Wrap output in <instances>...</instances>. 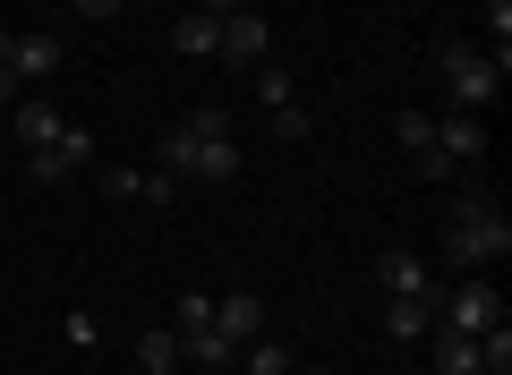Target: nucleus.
I'll list each match as a JSON object with an SVG mask.
<instances>
[{"instance_id":"423d86ee","label":"nucleus","mask_w":512,"mask_h":375,"mask_svg":"<svg viewBox=\"0 0 512 375\" xmlns=\"http://www.w3.org/2000/svg\"><path fill=\"white\" fill-rule=\"evenodd\" d=\"M376 290H384V299H436L427 256H419V248H384V256H376Z\"/></svg>"},{"instance_id":"5701e85b","label":"nucleus","mask_w":512,"mask_h":375,"mask_svg":"<svg viewBox=\"0 0 512 375\" xmlns=\"http://www.w3.org/2000/svg\"><path fill=\"white\" fill-rule=\"evenodd\" d=\"M60 333H69V350H94V341H103V324H94V316H69Z\"/></svg>"},{"instance_id":"f257e3e1","label":"nucleus","mask_w":512,"mask_h":375,"mask_svg":"<svg viewBox=\"0 0 512 375\" xmlns=\"http://www.w3.org/2000/svg\"><path fill=\"white\" fill-rule=\"evenodd\" d=\"M444 256H453L461 273L504 265V256H512V222H504V205H495V197H461L453 231H444Z\"/></svg>"},{"instance_id":"bb28decb","label":"nucleus","mask_w":512,"mask_h":375,"mask_svg":"<svg viewBox=\"0 0 512 375\" xmlns=\"http://www.w3.org/2000/svg\"><path fill=\"white\" fill-rule=\"evenodd\" d=\"M9 52H18V35H9V26H0V69H9Z\"/></svg>"},{"instance_id":"c85d7f7f","label":"nucleus","mask_w":512,"mask_h":375,"mask_svg":"<svg viewBox=\"0 0 512 375\" xmlns=\"http://www.w3.org/2000/svg\"><path fill=\"white\" fill-rule=\"evenodd\" d=\"M291 375H325V367H291Z\"/></svg>"},{"instance_id":"aec40b11","label":"nucleus","mask_w":512,"mask_h":375,"mask_svg":"<svg viewBox=\"0 0 512 375\" xmlns=\"http://www.w3.org/2000/svg\"><path fill=\"white\" fill-rule=\"evenodd\" d=\"M197 324H214V299H205V290H180V307H171V333H197Z\"/></svg>"},{"instance_id":"ddd939ff","label":"nucleus","mask_w":512,"mask_h":375,"mask_svg":"<svg viewBox=\"0 0 512 375\" xmlns=\"http://www.w3.org/2000/svg\"><path fill=\"white\" fill-rule=\"evenodd\" d=\"M60 128H69V120H60V103H43V94H26V103H18V137H26V154H35V145H52Z\"/></svg>"},{"instance_id":"393cba45","label":"nucleus","mask_w":512,"mask_h":375,"mask_svg":"<svg viewBox=\"0 0 512 375\" xmlns=\"http://www.w3.org/2000/svg\"><path fill=\"white\" fill-rule=\"evenodd\" d=\"M197 9L205 18H231V9H248V0H197Z\"/></svg>"},{"instance_id":"6ab92c4d","label":"nucleus","mask_w":512,"mask_h":375,"mask_svg":"<svg viewBox=\"0 0 512 375\" xmlns=\"http://www.w3.org/2000/svg\"><path fill=\"white\" fill-rule=\"evenodd\" d=\"M393 145H402V154L436 145V120H427V111H393Z\"/></svg>"},{"instance_id":"2eb2a0df","label":"nucleus","mask_w":512,"mask_h":375,"mask_svg":"<svg viewBox=\"0 0 512 375\" xmlns=\"http://www.w3.org/2000/svg\"><path fill=\"white\" fill-rule=\"evenodd\" d=\"M478 367V333H444L436 324V375H470Z\"/></svg>"},{"instance_id":"412c9836","label":"nucleus","mask_w":512,"mask_h":375,"mask_svg":"<svg viewBox=\"0 0 512 375\" xmlns=\"http://www.w3.org/2000/svg\"><path fill=\"white\" fill-rule=\"evenodd\" d=\"M163 179H188V128H171V137H163Z\"/></svg>"},{"instance_id":"cd10ccee","label":"nucleus","mask_w":512,"mask_h":375,"mask_svg":"<svg viewBox=\"0 0 512 375\" xmlns=\"http://www.w3.org/2000/svg\"><path fill=\"white\" fill-rule=\"evenodd\" d=\"M146 375H188V367H146Z\"/></svg>"},{"instance_id":"7ed1b4c3","label":"nucleus","mask_w":512,"mask_h":375,"mask_svg":"<svg viewBox=\"0 0 512 375\" xmlns=\"http://www.w3.org/2000/svg\"><path fill=\"white\" fill-rule=\"evenodd\" d=\"M436 324L444 333H495L504 324V299H495L487 273H461L453 290H436Z\"/></svg>"},{"instance_id":"4be33fe9","label":"nucleus","mask_w":512,"mask_h":375,"mask_svg":"<svg viewBox=\"0 0 512 375\" xmlns=\"http://www.w3.org/2000/svg\"><path fill=\"white\" fill-rule=\"evenodd\" d=\"M419 171H427V179H461V162L444 154V145H419Z\"/></svg>"},{"instance_id":"c756f323","label":"nucleus","mask_w":512,"mask_h":375,"mask_svg":"<svg viewBox=\"0 0 512 375\" xmlns=\"http://www.w3.org/2000/svg\"><path fill=\"white\" fill-rule=\"evenodd\" d=\"M470 375H495V367H470Z\"/></svg>"},{"instance_id":"0eeeda50","label":"nucleus","mask_w":512,"mask_h":375,"mask_svg":"<svg viewBox=\"0 0 512 375\" xmlns=\"http://www.w3.org/2000/svg\"><path fill=\"white\" fill-rule=\"evenodd\" d=\"M86 162H94V137L69 120L52 145H35V154H26V171H35V179H69V171H86Z\"/></svg>"},{"instance_id":"9d476101","label":"nucleus","mask_w":512,"mask_h":375,"mask_svg":"<svg viewBox=\"0 0 512 375\" xmlns=\"http://www.w3.org/2000/svg\"><path fill=\"white\" fill-rule=\"evenodd\" d=\"M214 324H222V341L239 350V341H256V333H265V307H256L248 290H231V299H214Z\"/></svg>"},{"instance_id":"f3484780","label":"nucleus","mask_w":512,"mask_h":375,"mask_svg":"<svg viewBox=\"0 0 512 375\" xmlns=\"http://www.w3.org/2000/svg\"><path fill=\"white\" fill-rule=\"evenodd\" d=\"M239 367H248V375H291V350L256 333V341H239Z\"/></svg>"},{"instance_id":"f8f14e48","label":"nucleus","mask_w":512,"mask_h":375,"mask_svg":"<svg viewBox=\"0 0 512 375\" xmlns=\"http://www.w3.org/2000/svg\"><path fill=\"white\" fill-rule=\"evenodd\" d=\"M231 341H222V324H197V333H180V367H231Z\"/></svg>"},{"instance_id":"20e7f679","label":"nucleus","mask_w":512,"mask_h":375,"mask_svg":"<svg viewBox=\"0 0 512 375\" xmlns=\"http://www.w3.org/2000/svg\"><path fill=\"white\" fill-rule=\"evenodd\" d=\"M180 128H188V179H214V188H222V179H239V145H231V128H222L214 103L188 111Z\"/></svg>"},{"instance_id":"b1692460","label":"nucleus","mask_w":512,"mask_h":375,"mask_svg":"<svg viewBox=\"0 0 512 375\" xmlns=\"http://www.w3.org/2000/svg\"><path fill=\"white\" fill-rule=\"evenodd\" d=\"M77 18H120V0H69Z\"/></svg>"},{"instance_id":"1a4fd4ad","label":"nucleus","mask_w":512,"mask_h":375,"mask_svg":"<svg viewBox=\"0 0 512 375\" xmlns=\"http://www.w3.org/2000/svg\"><path fill=\"white\" fill-rule=\"evenodd\" d=\"M384 341H427V324H436V299H384L376 307Z\"/></svg>"},{"instance_id":"39448f33","label":"nucleus","mask_w":512,"mask_h":375,"mask_svg":"<svg viewBox=\"0 0 512 375\" xmlns=\"http://www.w3.org/2000/svg\"><path fill=\"white\" fill-rule=\"evenodd\" d=\"M265 52H274V26L256 18V9H231V18H222V43H214V60H222V69H256Z\"/></svg>"},{"instance_id":"6e6552de","label":"nucleus","mask_w":512,"mask_h":375,"mask_svg":"<svg viewBox=\"0 0 512 375\" xmlns=\"http://www.w3.org/2000/svg\"><path fill=\"white\" fill-rule=\"evenodd\" d=\"M436 145L461 162V171H470V162L487 154V120H478V111H444V120H436Z\"/></svg>"},{"instance_id":"a211bd4d","label":"nucleus","mask_w":512,"mask_h":375,"mask_svg":"<svg viewBox=\"0 0 512 375\" xmlns=\"http://www.w3.org/2000/svg\"><path fill=\"white\" fill-rule=\"evenodd\" d=\"M256 103H265V111H291V69H274V60H256Z\"/></svg>"},{"instance_id":"9b49d317","label":"nucleus","mask_w":512,"mask_h":375,"mask_svg":"<svg viewBox=\"0 0 512 375\" xmlns=\"http://www.w3.org/2000/svg\"><path fill=\"white\" fill-rule=\"evenodd\" d=\"M214 43H222V18H205V9H188L171 26V52H188V60H214Z\"/></svg>"},{"instance_id":"dca6fc26","label":"nucleus","mask_w":512,"mask_h":375,"mask_svg":"<svg viewBox=\"0 0 512 375\" xmlns=\"http://www.w3.org/2000/svg\"><path fill=\"white\" fill-rule=\"evenodd\" d=\"M137 367H180V333L171 324H146L137 333Z\"/></svg>"},{"instance_id":"f03ea898","label":"nucleus","mask_w":512,"mask_h":375,"mask_svg":"<svg viewBox=\"0 0 512 375\" xmlns=\"http://www.w3.org/2000/svg\"><path fill=\"white\" fill-rule=\"evenodd\" d=\"M436 69H444V94H453V111H487L495 94H504V69H495L478 43H444Z\"/></svg>"},{"instance_id":"4468645a","label":"nucleus","mask_w":512,"mask_h":375,"mask_svg":"<svg viewBox=\"0 0 512 375\" xmlns=\"http://www.w3.org/2000/svg\"><path fill=\"white\" fill-rule=\"evenodd\" d=\"M9 69H18V77H52V69H60V35H18Z\"/></svg>"},{"instance_id":"a878e982","label":"nucleus","mask_w":512,"mask_h":375,"mask_svg":"<svg viewBox=\"0 0 512 375\" xmlns=\"http://www.w3.org/2000/svg\"><path fill=\"white\" fill-rule=\"evenodd\" d=\"M9 103H18V69H0V111H9Z\"/></svg>"}]
</instances>
